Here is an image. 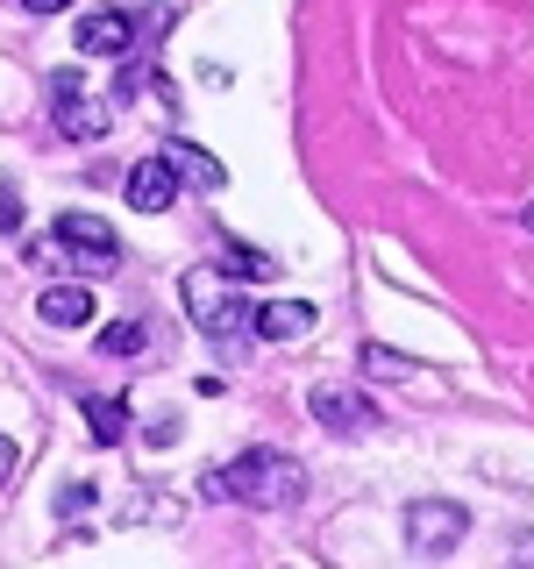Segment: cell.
Returning a JSON list of instances; mask_svg holds the SVG:
<instances>
[{
  "label": "cell",
  "mask_w": 534,
  "mask_h": 569,
  "mask_svg": "<svg viewBox=\"0 0 534 569\" xmlns=\"http://www.w3.org/2000/svg\"><path fill=\"white\" fill-rule=\"evenodd\" d=\"M36 313L50 320V328H86L93 320V284H43V299H36Z\"/></svg>",
  "instance_id": "obj_10"
},
{
  "label": "cell",
  "mask_w": 534,
  "mask_h": 569,
  "mask_svg": "<svg viewBox=\"0 0 534 569\" xmlns=\"http://www.w3.org/2000/svg\"><path fill=\"white\" fill-rule=\"evenodd\" d=\"M14 228H22V192L0 186V236H14Z\"/></svg>",
  "instance_id": "obj_16"
},
{
  "label": "cell",
  "mask_w": 534,
  "mask_h": 569,
  "mask_svg": "<svg viewBox=\"0 0 534 569\" xmlns=\"http://www.w3.org/2000/svg\"><path fill=\"white\" fill-rule=\"evenodd\" d=\"M165 164L186 178V186H200V192H221L228 186V171H221V157H207V150H192V142H171L165 150Z\"/></svg>",
  "instance_id": "obj_11"
},
{
  "label": "cell",
  "mask_w": 534,
  "mask_h": 569,
  "mask_svg": "<svg viewBox=\"0 0 534 569\" xmlns=\"http://www.w3.org/2000/svg\"><path fill=\"white\" fill-rule=\"evenodd\" d=\"M100 349L107 356H136L142 349V320H107V328H100Z\"/></svg>",
  "instance_id": "obj_13"
},
{
  "label": "cell",
  "mask_w": 534,
  "mask_h": 569,
  "mask_svg": "<svg viewBox=\"0 0 534 569\" xmlns=\"http://www.w3.org/2000/svg\"><path fill=\"white\" fill-rule=\"evenodd\" d=\"M86 427H93V441H121V435H129V420H121V406L107 399V391L86 399Z\"/></svg>",
  "instance_id": "obj_12"
},
{
  "label": "cell",
  "mask_w": 534,
  "mask_h": 569,
  "mask_svg": "<svg viewBox=\"0 0 534 569\" xmlns=\"http://www.w3.org/2000/svg\"><path fill=\"white\" fill-rule=\"evenodd\" d=\"M14 8H29V14H58V8H71V0H14Z\"/></svg>",
  "instance_id": "obj_18"
},
{
  "label": "cell",
  "mask_w": 534,
  "mask_h": 569,
  "mask_svg": "<svg viewBox=\"0 0 534 569\" xmlns=\"http://www.w3.org/2000/svg\"><path fill=\"white\" fill-rule=\"evenodd\" d=\"M186 320L207 335V342H243V328L257 320V307H249V292L228 271H186Z\"/></svg>",
  "instance_id": "obj_2"
},
{
  "label": "cell",
  "mask_w": 534,
  "mask_h": 569,
  "mask_svg": "<svg viewBox=\"0 0 534 569\" xmlns=\"http://www.w3.org/2000/svg\"><path fill=\"white\" fill-rule=\"evenodd\" d=\"M14 470H22V449H14V441L0 435V485H14Z\"/></svg>",
  "instance_id": "obj_17"
},
{
  "label": "cell",
  "mask_w": 534,
  "mask_h": 569,
  "mask_svg": "<svg viewBox=\"0 0 534 569\" xmlns=\"http://www.w3.org/2000/svg\"><path fill=\"white\" fill-rule=\"evenodd\" d=\"M200 498L207 506H257V512H285L307 498V470H299L293 456L278 449H249L236 462H221V470L200 477Z\"/></svg>",
  "instance_id": "obj_1"
},
{
  "label": "cell",
  "mask_w": 534,
  "mask_h": 569,
  "mask_svg": "<svg viewBox=\"0 0 534 569\" xmlns=\"http://www.w3.org/2000/svg\"><path fill=\"white\" fill-rule=\"evenodd\" d=\"M307 413L328 427V435H343V441H356V435H370V427H378V413H370L356 391H335V385H320V391H314Z\"/></svg>",
  "instance_id": "obj_6"
},
{
  "label": "cell",
  "mask_w": 534,
  "mask_h": 569,
  "mask_svg": "<svg viewBox=\"0 0 534 569\" xmlns=\"http://www.w3.org/2000/svg\"><path fill=\"white\" fill-rule=\"evenodd\" d=\"M314 307L307 299H271V307H257V320H249V328L264 335V342H299V335H314Z\"/></svg>",
  "instance_id": "obj_9"
},
{
  "label": "cell",
  "mask_w": 534,
  "mask_h": 569,
  "mask_svg": "<svg viewBox=\"0 0 534 569\" xmlns=\"http://www.w3.org/2000/svg\"><path fill=\"white\" fill-rule=\"evenodd\" d=\"M364 370H370V378H414V363L392 356V349H364Z\"/></svg>",
  "instance_id": "obj_15"
},
{
  "label": "cell",
  "mask_w": 534,
  "mask_h": 569,
  "mask_svg": "<svg viewBox=\"0 0 534 569\" xmlns=\"http://www.w3.org/2000/svg\"><path fill=\"white\" fill-rule=\"evenodd\" d=\"M50 114H58V129L71 142H100L107 129H115V121H107V107L79 86V71H58V79H50Z\"/></svg>",
  "instance_id": "obj_4"
},
{
  "label": "cell",
  "mask_w": 534,
  "mask_h": 569,
  "mask_svg": "<svg viewBox=\"0 0 534 569\" xmlns=\"http://www.w3.org/2000/svg\"><path fill=\"white\" fill-rule=\"evenodd\" d=\"M221 257H228V271H243V278H271V271H278L271 257H257V249H243V242H228Z\"/></svg>",
  "instance_id": "obj_14"
},
{
  "label": "cell",
  "mask_w": 534,
  "mask_h": 569,
  "mask_svg": "<svg viewBox=\"0 0 534 569\" xmlns=\"http://www.w3.org/2000/svg\"><path fill=\"white\" fill-rule=\"evenodd\" d=\"M58 257H71V271H115V257H121V242H115V228L100 221V213H58Z\"/></svg>",
  "instance_id": "obj_3"
},
{
  "label": "cell",
  "mask_w": 534,
  "mask_h": 569,
  "mask_svg": "<svg viewBox=\"0 0 534 569\" xmlns=\"http://www.w3.org/2000/svg\"><path fill=\"white\" fill-rule=\"evenodd\" d=\"M121 192H129V207H136V213H165V207L178 200V171L165 164V157H142Z\"/></svg>",
  "instance_id": "obj_8"
},
{
  "label": "cell",
  "mask_w": 534,
  "mask_h": 569,
  "mask_svg": "<svg viewBox=\"0 0 534 569\" xmlns=\"http://www.w3.org/2000/svg\"><path fill=\"white\" fill-rule=\"evenodd\" d=\"M129 43H136V22L115 14V8H100V14L79 22V58H129Z\"/></svg>",
  "instance_id": "obj_7"
},
{
  "label": "cell",
  "mask_w": 534,
  "mask_h": 569,
  "mask_svg": "<svg viewBox=\"0 0 534 569\" xmlns=\"http://www.w3.org/2000/svg\"><path fill=\"white\" fill-rule=\"evenodd\" d=\"M463 533H471V512L449 506V498H421V506H406V541H414L421 556H449Z\"/></svg>",
  "instance_id": "obj_5"
},
{
  "label": "cell",
  "mask_w": 534,
  "mask_h": 569,
  "mask_svg": "<svg viewBox=\"0 0 534 569\" xmlns=\"http://www.w3.org/2000/svg\"><path fill=\"white\" fill-rule=\"evenodd\" d=\"M521 569H534V533H521Z\"/></svg>",
  "instance_id": "obj_19"
},
{
  "label": "cell",
  "mask_w": 534,
  "mask_h": 569,
  "mask_svg": "<svg viewBox=\"0 0 534 569\" xmlns=\"http://www.w3.org/2000/svg\"><path fill=\"white\" fill-rule=\"evenodd\" d=\"M527 228H534V207H527Z\"/></svg>",
  "instance_id": "obj_20"
}]
</instances>
